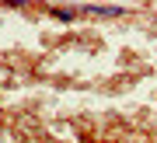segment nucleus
Listing matches in <instances>:
<instances>
[{
    "mask_svg": "<svg viewBox=\"0 0 157 143\" xmlns=\"http://www.w3.org/2000/svg\"><path fill=\"white\" fill-rule=\"evenodd\" d=\"M91 14H101V17H115L119 14V7H87Z\"/></svg>",
    "mask_w": 157,
    "mask_h": 143,
    "instance_id": "f257e3e1",
    "label": "nucleus"
}]
</instances>
